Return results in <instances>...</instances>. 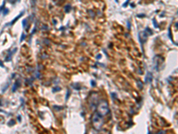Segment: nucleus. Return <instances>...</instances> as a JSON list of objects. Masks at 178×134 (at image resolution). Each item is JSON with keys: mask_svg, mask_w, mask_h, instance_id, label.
<instances>
[{"mask_svg": "<svg viewBox=\"0 0 178 134\" xmlns=\"http://www.w3.org/2000/svg\"><path fill=\"white\" fill-rule=\"evenodd\" d=\"M103 124H104L103 116H102L98 113L94 114V115L92 117V124H93L94 128L95 130H100V129H102Z\"/></svg>", "mask_w": 178, "mask_h": 134, "instance_id": "obj_1", "label": "nucleus"}, {"mask_svg": "<svg viewBox=\"0 0 178 134\" xmlns=\"http://www.w3.org/2000/svg\"><path fill=\"white\" fill-rule=\"evenodd\" d=\"M109 104L106 100H101L97 105V113L102 116H105L109 114Z\"/></svg>", "mask_w": 178, "mask_h": 134, "instance_id": "obj_2", "label": "nucleus"}, {"mask_svg": "<svg viewBox=\"0 0 178 134\" xmlns=\"http://www.w3.org/2000/svg\"><path fill=\"white\" fill-rule=\"evenodd\" d=\"M98 97L97 94L95 92L92 93L90 98H89V105L92 108H94L96 107V105H98Z\"/></svg>", "mask_w": 178, "mask_h": 134, "instance_id": "obj_3", "label": "nucleus"}, {"mask_svg": "<svg viewBox=\"0 0 178 134\" xmlns=\"http://www.w3.org/2000/svg\"><path fill=\"white\" fill-rule=\"evenodd\" d=\"M147 37H148V34L146 33V30H144V31H141V32L139 33V39H140V41H141L142 44H143L144 41H146Z\"/></svg>", "mask_w": 178, "mask_h": 134, "instance_id": "obj_4", "label": "nucleus"}, {"mask_svg": "<svg viewBox=\"0 0 178 134\" xmlns=\"http://www.w3.org/2000/svg\"><path fill=\"white\" fill-rule=\"evenodd\" d=\"M152 81V74L151 73H148L146 74V77H145V82L149 83V82H151Z\"/></svg>", "mask_w": 178, "mask_h": 134, "instance_id": "obj_5", "label": "nucleus"}, {"mask_svg": "<svg viewBox=\"0 0 178 134\" xmlns=\"http://www.w3.org/2000/svg\"><path fill=\"white\" fill-rule=\"evenodd\" d=\"M61 90V88L60 87H55L53 90V92H57V91H60Z\"/></svg>", "mask_w": 178, "mask_h": 134, "instance_id": "obj_6", "label": "nucleus"}, {"mask_svg": "<svg viewBox=\"0 0 178 134\" xmlns=\"http://www.w3.org/2000/svg\"><path fill=\"white\" fill-rule=\"evenodd\" d=\"M70 4L65 6V11H66V12H70Z\"/></svg>", "mask_w": 178, "mask_h": 134, "instance_id": "obj_7", "label": "nucleus"}, {"mask_svg": "<svg viewBox=\"0 0 178 134\" xmlns=\"http://www.w3.org/2000/svg\"><path fill=\"white\" fill-rule=\"evenodd\" d=\"M99 134H110V133H109V132H107V131H103V132H101Z\"/></svg>", "mask_w": 178, "mask_h": 134, "instance_id": "obj_8", "label": "nucleus"}, {"mask_svg": "<svg viewBox=\"0 0 178 134\" xmlns=\"http://www.w3.org/2000/svg\"><path fill=\"white\" fill-rule=\"evenodd\" d=\"M70 91L69 90V91L67 92V97H66V100L68 99V98H69V95H70Z\"/></svg>", "mask_w": 178, "mask_h": 134, "instance_id": "obj_9", "label": "nucleus"}]
</instances>
